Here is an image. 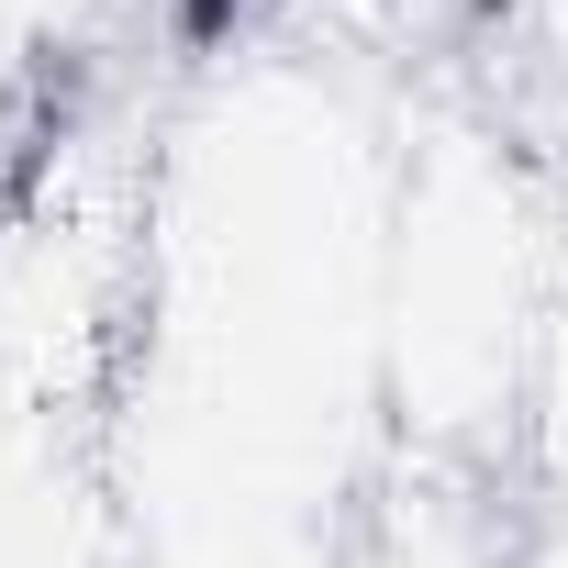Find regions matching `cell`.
Masks as SVG:
<instances>
[{
	"label": "cell",
	"instance_id": "6da1fadb",
	"mask_svg": "<svg viewBox=\"0 0 568 568\" xmlns=\"http://www.w3.org/2000/svg\"><path fill=\"white\" fill-rule=\"evenodd\" d=\"M557 212L568 201H546L513 134L490 123H435L424 145H402L379 267V402L402 457L524 468V379Z\"/></svg>",
	"mask_w": 568,
	"mask_h": 568
},
{
	"label": "cell",
	"instance_id": "3957f363",
	"mask_svg": "<svg viewBox=\"0 0 568 568\" xmlns=\"http://www.w3.org/2000/svg\"><path fill=\"white\" fill-rule=\"evenodd\" d=\"M79 12H90V0H0V57H34V45H57Z\"/></svg>",
	"mask_w": 568,
	"mask_h": 568
},
{
	"label": "cell",
	"instance_id": "7a4b0ae2",
	"mask_svg": "<svg viewBox=\"0 0 568 568\" xmlns=\"http://www.w3.org/2000/svg\"><path fill=\"white\" fill-rule=\"evenodd\" d=\"M524 479L568 490V212L546 256V313H535V379H524Z\"/></svg>",
	"mask_w": 568,
	"mask_h": 568
}]
</instances>
